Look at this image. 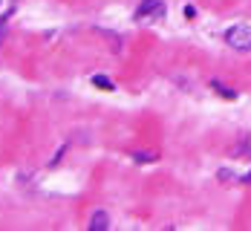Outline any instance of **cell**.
Returning <instances> with one entry per match:
<instances>
[{
	"instance_id": "7",
	"label": "cell",
	"mask_w": 251,
	"mask_h": 231,
	"mask_svg": "<svg viewBox=\"0 0 251 231\" xmlns=\"http://www.w3.org/2000/svg\"><path fill=\"white\" fill-rule=\"evenodd\" d=\"M6 24H9V15H6V18H0V35H3V29H6Z\"/></svg>"
},
{
	"instance_id": "4",
	"label": "cell",
	"mask_w": 251,
	"mask_h": 231,
	"mask_svg": "<svg viewBox=\"0 0 251 231\" xmlns=\"http://www.w3.org/2000/svg\"><path fill=\"white\" fill-rule=\"evenodd\" d=\"M211 87H214V90H220V93H223V99H231V102L237 99V90H228L226 84H220V81H211Z\"/></svg>"
},
{
	"instance_id": "5",
	"label": "cell",
	"mask_w": 251,
	"mask_h": 231,
	"mask_svg": "<svg viewBox=\"0 0 251 231\" xmlns=\"http://www.w3.org/2000/svg\"><path fill=\"white\" fill-rule=\"evenodd\" d=\"M133 159H136V162H156V159H159V154H153V151H136V154H133Z\"/></svg>"
},
{
	"instance_id": "2",
	"label": "cell",
	"mask_w": 251,
	"mask_h": 231,
	"mask_svg": "<svg viewBox=\"0 0 251 231\" xmlns=\"http://www.w3.org/2000/svg\"><path fill=\"white\" fill-rule=\"evenodd\" d=\"M162 12H165V3H162V0H142L139 9H136V21H139V24H142V21H156Z\"/></svg>"
},
{
	"instance_id": "6",
	"label": "cell",
	"mask_w": 251,
	"mask_h": 231,
	"mask_svg": "<svg viewBox=\"0 0 251 231\" xmlns=\"http://www.w3.org/2000/svg\"><path fill=\"white\" fill-rule=\"evenodd\" d=\"M90 81H93L96 87H101V90H113V81H110L107 76H93Z\"/></svg>"
},
{
	"instance_id": "3",
	"label": "cell",
	"mask_w": 251,
	"mask_h": 231,
	"mask_svg": "<svg viewBox=\"0 0 251 231\" xmlns=\"http://www.w3.org/2000/svg\"><path fill=\"white\" fill-rule=\"evenodd\" d=\"M104 229H110V217H107V211H96L93 220H90V231H104Z\"/></svg>"
},
{
	"instance_id": "1",
	"label": "cell",
	"mask_w": 251,
	"mask_h": 231,
	"mask_svg": "<svg viewBox=\"0 0 251 231\" xmlns=\"http://www.w3.org/2000/svg\"><path fill=\"white\" fill-rule=\"evenodd\" d=\"M226 44L231 47V50L249 52L251 50V26L249 24H234L226 32Z\"/></svg>"
}]
</instances>
